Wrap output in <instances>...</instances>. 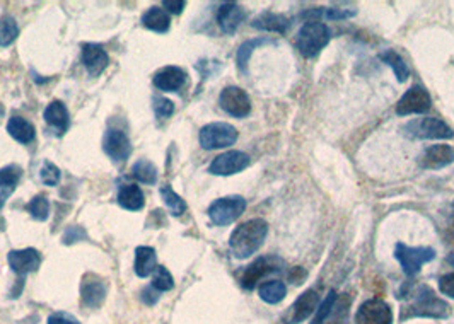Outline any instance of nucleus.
Segmentation results:
<instances>
[{
    "mask_svg": "<svg viewBox=\"0 0 454 324\" xmlns=\"http://www.w3.org/2000/svg\"><path fill=\"white\" fill-rule=\"evenodd\" d=\"M409 296V302L401 307V321H406L410 318L444 319L451 315V306L437 297L428 285H418Z\"/></svg>",
    "mask_w": 454,
    "mask_h": 324,
    "instance_id": "obj_1",
    "label": "nucleus"
},
{
    "mask_svg": "<svg viewBox=\"0 0 454 324\" xmlns=\"http://www.w3.org/2000/svg\"><path fill=\"white\" fill-rule=\"evenodd\" d=\"M266 234H269V224L263 219H252L237 225L229 239L232 256L237 259L249 258L260 249Z\"/></svg>",
    "mask_w": 454,
    "mask_h": 324,
    "instance_id": "obj_2",
    "label": "nucleus"
},
{
    "mask_svg": "<svg viewBox=\"0 0 454 324\" xmlns=\"http://www.w3.org/2000/svg\"><path fill=\"white\" fill-rule=\"evenodd\" d=\"M330 38H332V33H330V28L325 23H320V21H308V23L303 24V28L299 29L297 50L301 51L303 57L313 58L328 45Z\"/></svg>",
    "mask_w": 454,
    "mask_h": 324,
    "instance_id": "obj_3",
    "label": "nucleus"
},
{
    "mask_svg": "<svg viewBox=\"0 0 454 324\" xmlns=\"http://www.w3.org/2000/svg\"><path fill=\"white\" fill-rule=\"evenodd\" d=\"M237 130L232 125L224 122L209 123L200 130L198 140L205 151H215V148H226L236 144Z\"/></svg>",
    "mask_w": 454,
    "mask_h": 324,
    "instance_id": "obj_4",
    "label": "nucleus"
},
{
    "mask_svg": "<svg viewBox=\"0 0 454 324\" xmlns=\"http://www.w3.org/2000/svg\"><path fill=\"white\" fill-rule=\"evenodd\" d=\"M394 258L401 264L406 276H415L423 264L436 258V251L432 247H410L403 242H398L394 249Z\"/></svg>",
    "mask_w": 454,
    "mask_h": 324,
    "instance_id": "obj_5",
    "label": "nucleus"
},
{
    "mask_svg": "<svg viewBox=\"0 0 454 324\" xmlns=\"http://www.w3.org/2000/svg\"><path fill=\"white\" fill-rule=\"evenodd\" d=\"M246 210V200L239 195L224 196L209 207V217L215 225H229L236 222Z\"/></svg>",
    "mask_w": 454,
    "mask_h": 324,
    "instance_id": "obj_6",
    "label": "nucleus"
},
{
    "mask_svg": "<svg viewBox=\"0 0 454 324\" xmlns=\"http://www.w3.org/2000/svg\"><path fill=\"white\" fill-rule=\"evenodd\" d=\"M406 135L415 139H431V140H448L453 139L454 131L448 123L439 118H420L406 125Z\"/></svg>",
    "mask_w": 454,
    "mask_h": 324,
    "instance_id": "obj_7",
    "label": "nucleus"
},
{
    "mask_svg": "<svg viewBox=\"0 0 454 324\" xmlns=\"http://www.w3.org/2000/svg\"><path fill=\"white\" fill-rule=\"evenodd\" d=\"M283 270V261L277 256H261L246 268L241 276V285L246 290H253L265 276Z\"/></svg>",
    "mask_w": 454,
    "mask_h": 324,
    "instance_id": "obj_8",
    "label": "nucleus"
},
{
    "mask_svg": "<svg viewBox=\"0 0 454 324\" xmlns=\"http://www.w3.org/2000/svg\"><path fill=\"white\" fill-rule=\"evenodd\" d=\"M219 104L227 114L234 118H246L252 111V99H249L248 92L236 85H227L226 89H222L219 96Z\"/></svg>",
    "mask_w": 454,
    "mask_h": 324,
    "instance_id": "obj_9",
    "label": "nucleus"
},
{
    "mask_svg": "<svg viewBox=\"0 0 454 324\" xmlns=\"http://www.w3.org/2000/svg\"><path fill=\"white\" fill-rule=\"evenodd\" d=\"M355 324H393V310L383 298H369L360 304Z\"/></svg>",
    "mask_w": 454,
    "mask_h": 324,
    "instance_id": "obj_10",
    "label": "nucleus"
},
{
    "mask_svg": "<svg viewBox=\"0 0 454 324\" xmlns=\"http://www.w3.org/2000/svg\"><path fill=\"white\" fill-rule=\"evenodd\" d=\"M432 106V99L428 92L420 85H414L403 94V97L396 104L398 117H409V114L427 113Z\"/></svg>",
    "mask_w": 454,
    "mask_h": 324,
    "instance_id": "obj_11",
    "label": "nucleus"
},
{
    "mask_svg": "<svg viewBox=\"0 0 454 324\" xmlns=\"http://www.w3.org/2000/svg\"><path fill=\"white\" fill-rule=\"evenodd\" d=\"M249 166V156L241 151H229L220 153L210 162L209 173L215 176H231L244 171Z\"/></svg>",
    "mask_w": 454,
    "mask_h": 324,
    "instance_id": "obj_12",
    "label": "nucleus"
},
{
    "mask_svg": "<svg viewBox=\"0 0 454 324\" xmlns=\"http://www.w3.org/2000/svg\"><path fill=\"white\" fill-rule=\"evenodd\" d=\"M318 302H320V292L315 288H309L304 293H301L299 298L288 307L286 315L282 321L286 324H299L311 315L318 309Z\"/></svg>",
    "mask_w": 454,
    "mask_h": 324,
    "instance_id": "obj_13",
    "label": "nucleus"
},
{
    "mask_svg": "<svg viewBox=\"0 0 454 324\" xmlns=\"http://www.w3.org/2000/svg\"><path fill=\"white\" fill-rule=\"evenodd\" d=\"M103 151L113 162H125L131 156L129 135L120 128H109L103 140Z\"/></svg>",
    "mask_w": 454,
    "mask_h": 324,
    "instance_id": "obj_14",
    "label": "nucleus"
},
{
    "mask_svg": "<svg viewBox=\"0 0 454 324\" xmlns=\"http://www.w3.org/2000/svg\"><path fill=\"white\" fill-rule=\"evenodd\" d=\"M106 293L104 280L101 276L94 275V273H86L82 281H80V301L82 304L89 307V309H97V307L103 306Z\"/></svg>",
    "mask_w": 454,
    "mask_h": 324,
    "instance_id": "obj_15",
    "label": "nucleus"
},
{
    "mask_svg": "<svg viewBox=\"0 0 454 324\" xmlns=\"http://www.w3.org/2000/svg\"><path fill=\"white\" fill-rule=\"evenodd\" d=\"M7 263L11 270L19 275V279L36 271L41 264V253L35 247H26V249H14L7 254Z\"/></svg>",
    "mask_w": 454,
    "mask_h": 324,
    "instance_id": "obj_16",
    "label": "nucleus"
},
{
    "mask_svg": "<svg viewBox=\"0 0 454 324\" xmlns=\"http://www.w3.org/2000/svg\"><path fill=\"white\" fill-rule=\"evenodd\" d=\"M82 65L86 67L91 77H99L109 65V55L103 46L97 43H86L80 50Z\"/></svg>",
    "mask_w": 454,
    "mask_h": 324,
    "instance_id": "obj_17",
    "label": "nucleus"
},
{
    "mask_svg": "<svg viewBox=\"0 0 454 324\" xmlns=\"http://www.w3.org/2000/svg\"><path fill=\"white\" fill-rule=\"evenodd\" d=\"M186 72L181 67L168 65L158 70L152 77V82L159 91L164 92H176L186 84Z\"/></svg>",
    "mask_w": 454,
    "mask_h": 324,
    "instance_id": "obj_18",
    "label": "nucleus"
},
{
    "mask_svg": "<svg viewBox=\"0 0 454 324\" xmlns=\"http://www.w3.org/2000/svg\"><path fill=\"white\" fill-rule=\"evenodd\" d=\"M454 162V148L451 145H432L418 157V164L423 169H443Z\"/></svg>",
    "mask_w": 454,
    "mask_h": 324,
    "instance_id": "obj_19",
    "label": "nucleus"
},
{
    "mask_svg": "<svg viewBox=\"0 0 454 324\" xmlns=\"http://www.w3.org/2000/svg\"><path fill=\"white\" fill-rule=\"evenodd\" d=\"M244 17V9L236 2H224L217 9V24L224 34H234Z\"/></svg>",
    "mask_w": 454,
    "mask_h": 324,
    "instance_id": "obj_20",
    "label": "nucleus"
},
{
    "mask_svg": "<svg viewBox=\"0 0 454 324\" xmlns=\"http://www.w3.org/2000/svg\"><path fill=\"white\" fill-rule=\"evenodd\" d=\"M43 118L45 122L48 123V126L52 128V130H55V134H57L58 136H62L67 130H69L70 114H69V109H67V106L63 104L62 101L50 102V104L45 108Z\"/></svg>",
    "mask_w": 454,
    "mask_h": 324,
    "instance_id": "obj_21",
    "label": "nucleus"
},
{
    "mask_svg": "<svg viewBox=\"0 0 454 324\" xmlns=\"http://www.w3.org/2000/svg\"><path fill=\"white\" fill-rule=\"evenodd\" d=\"M158 268V254L156 249L151 246H139L135 247V263L134 270L135 275L140 279H147L148 275L156 271Z\"/></svg>",
    "mask_w": 454,
    "mask_h": 324,
    "instance_id": "obj_22",
    "label": "nucleus"
},
{
    "mask_svg": "<svg viewBox=\"0 0 454 324\" xmlns=\"http://www.w3.org/2000/svg\"><path fill=\"white\" fill-rule=\"evenodd\" d=\"M252 26L254 29H260V31H270V33H279L283 34L287 33L288 26H291V19L283 14H277V12H261L260 16H256L253 19Z\"/></svg>",
    "mask_w": 454,
    "mask_h": 324,
    "instance_id": "obj_23",
    "label": "nucleus"
},
{
    "mask_svg": "<svg viewBox=\"0 0 454 324\" xmlns=\"http://www.w3.org/2000/svg\"><path fill=\"white\" fill-rule=\"evenodd\" d=\"M142 26L148 31L164 34L171 28V17L163 7H151L142 14Z\"/></svg>",
    "mask_w": 454,
    "mask_h": 324,
    "instance_id": "obj_24",
    "label": "nucleus"
},
{
    "mask_svg": "<svg viewBox=\"0 0 454 324\" xmlns=\"http://www.w3.org/2000/svg\"><path fill=\"white\" fill-rule=\"evenodd\" d=\"M117 200L121 208H125V210H130V212L142 210L144 205H146V196H144V191L140 190L137 185L120 186Z\"/></svg>",
    "mask_w": 454,
    "mask_h": 324,
    "instance_id": "obj_25",
    "label": "nucleus"
},
{
    "mask_svg": "<svg viewBox=\"0 0 454 324\" xmlns=\"http://www.w3.org/2000/svg\"><path fill=\"white\" fill-rule=\"evenodd\" d=\"M7 134H9L16 142L19 144H31L36 139V130L26 118L23 117H12L7 122Z\"/></svg>",
    "mask_w": 454,
    "mask_h": 324,
    "instance_id": "obj_26",
    "label": "nucleus"
},
{
    "mask_svg": "<svg viewBox=\"0 0 454 324\" xmlns=\"http://www.w3.org/2000/svg\"><path fill=\"white\" fill-rule=\"evenodd\" d=\"M287 296V287L283 281L270 280L260 285V297L266 304H280Z\"/></svg>",
    "mask_w": 454,
    "mask_h": 324,
    "instance_id": "obj_27",
    "label": "nucleus"
},
{
    "mask_svg": "<svg viewBox=\"0 0 454 324\" xmlns=\"http://www.w3.org/2000/svg\"><path fill=\"white\" fill-rule=\"evenodd\" d=\"M131 176L144 185H156L158 183V168L147 159H139L131 166Z\"/></svg>",
    "mask_w": 454,
    "mask_h": 324,
    "instance_id": "obj_28",
    "label": "nucleus"
},
{
    "mask_svg": "<svg viewBox=\"0 0 454 324\" xmlns=\"http://www.w3.org/2000/svg\"><path fill=\"white\" fill-rule=\"evenodd\" d=\"M159 193H161V198L164 200V203H166V207L169 208V212H171V215L181 217L186 212V208H188V205H186L185 200L181 198L176 191H173L171 185L161 186Z\"/></svg>",
    "mask_w": 454,
    "mask_h": 324,
    "instance_id": "obj_29",
    "label": "nucleus"
},
{
    "mask_svg": "<svg viewBox=\"0 0 454 324\" xmlns=\"http://www.w3.org/2000/svg\"><path fill=\"white\" fill-rule=\"evenodd\" d=\"M266 43H271V40H269V38H253V40L244 41L243 45L239 46V50H237V53H236V63H237V67H239L241 72L248 70V62H249V58H252L253 51L256 50L258 46L266 45Z\"/></svg>",
    "mask_w": 454,
    "mask_h": 324,
    "instance_id": "obj_30",
    "label": "nucleus"
},
{
    "mask_svg": "<svg viewBox=\"0 0 454 324\" xmlns=\"http://www.w3.org/2000/svg\"><path fill=\"white\" fill-rule=\"evenodd\" d=\"M379 58L393 68V72H394V75H396L398 82H405V80L409 79V75H410L409 67H406V63L403 62V58L396 53V51L386 50V51H383V53L379 55Z\"/></svg>",
    "mask_w": 454,
    "mask_h": 324,
    "instance_id": "obj_31",
    "label": "nucleus"
},
{
    "mask_svg": "<svg viewBox=\"0 0 454 324\" xmlns=\"http://www.w3.org/2000/svg\"><path fill=\"white\" fill-rule=\"evenodd\" d=\"M352 304V297L349 293H343V296L335 302L332 313H330L326 324H347L349 321V307Z\"/></svg>",
    "mask_w": 454,
    "mask_h": 324,
    "instance_id": "obj_32",
    "label": "nucleus"
},
{
    "mask_svg": "<svg viewBox=\"0 0 454 324\" xmlns=\"http://www.w3.org/2000/svg\"><path fill=\"white\" fill-rule=\"evenodd\" d=\"M19 36V26L16 23V19L12 16H4L0 19V46L7 48L12 43L16 41V38Z\"/></svg>",
    "mask_w": 454,
    "mask_h": 324,
    "instance_id": "obj_33",
    "label": "nucleus"
},
{
    "mask_svg": "<svg viewBox=\"0 0 454 324\" xmlns=\"http://www.w3.org/2000/svg\"><path fill=\"white\" fill-rule=\"evenodd\" d=\"M152 288H156L158 292H168V290H173L175 288V279H173V275L169 273V270L166 266H163V264H158V268H156V271L152 273V284H151Z\"/></svg>",
    "mask_w": 454,
    "mask_h": 324,
    "instance_id": "obj_34",
    "label": "nucleus"
},
{
    "mask_svg": "<svg viewBox=\"0 0 454 324\" xmlns=\"http://www.w3.org/2000/svg\"><path fill=\"white\" fill-rule=\"evenodd\" d=\"M26 210L35 220L45 222L50 217V202L43 195H38L26 205Z\"/></svg>",
    "mask_w": 454,
    "mask_h": 324,
    "instance_id": "obj_35",
    "label": "nucleus"
},
{
    "mask_svg": "<svg viewBox=\"0 0 454 324\" xmlns=\"http://www.w3.org/2000/svg\"><path fill=\"white\" fill-rule=\"evenodd\" d=\"M62 173L58 166H55L52 161H45L40 169V179L45 186H57L60 183Z\"/></svg>",
    "mask_w": 454,
    "mask_h": 324,
    "instance_id": "obj_36",
    "label": "nucleus"
},
{
    "mask_svg": "<svg viewBox=\"0 0 454 324\" xmlns=\"http://www.w3.org/2000/svg\"><path fill=\"white\" fill-rule=\"evenodd\" d=\"M21 173L23 171H21L19 166H6V168L0 169V188L14 190L21 179Z\"/></svg>",
    "mask_w": 454,
    "mask_h": 324,
    "instance_id": "obj_37",
    "label": "nucleus"
},
{
    "mask_svg": "<svg viewBox=\"0 0 454 324\" xmlns=\"http://www.w3.org/2000/svg\"><path fill=\"white\" fill-rule=\"evenodd\" d=\"M152 109H154L156 117L164 119V118H169L173 117V113H175V102H173L171 99H168V97H163V96H154L152 97Z\"/></svg>",
    "mask_w": 454,
    "mask_h": 324,
    "instance_id": "obj_38",
    "label": "nucleus"
},
{
    "mask_svg": "<svg viewBox=\"0 0 454 324\" xmlns=\"http://www.w3.org/2000/svg\"><path fill=\"white\" fill-rule=\"evenodd\" d=\"M335 302H337V293H335V290H332V292H330L328 296L325 297V301L321 302L320 306H318V313H316L315 319H313L311 324H325L326 319H328L330 313H332Z\"/></svg>",
    "mask_w": 454,
    "mask_h": 324,
    "instance_id": "obj_39",
    "label": "nucleus"
},
{
    "mask_svg": "<svg viewBox=\"0 0 454 324\" xmlns=\"http://www.w3.org/2000/svg\"><path fill=\"white\" fill-rule=\"evenodd\" d=\"M82 239H87V232L84 230V227H79V225H70V227L65 229L63 232V244H74V242L82 241Z\"/></svg>",
    "mask_w": 454,
    "mask_h": 324,
    "instance_id": "obj_40",
    "label": "nucleus"
},
{
    "mask_svg": "<svg viewBox=\"0 0 454 324\" xmlns=\"http://www.w3.org/2000/svg\"><path fill=\"white\" fill-rule=\"evenodd\" d=\"M355 14H357V11H355V9L332 7V9H326L325 17L330 21H340V19H349V17H354Z\"/></svg>",
    "mask_w": 454,
    "mask_h": 324,
    "instance_id": "obj_41",
    "label": "nucleus"
},
{
    "mask_svg": "<svg viewBox=\"0 0 454 324\" xmlns=\"http://www.w3.org/2000/svg\"><path fill=\"white\" fill-rule=\"evenodd\" d=\"M439 290L444 296L454 298V273H445L439 279Z\"/></svg>",
    "mask_w": 454,
    "mask_h": 324,
    "instance_id": "obj_42",
    "label": "nucleus"
},
{
    "mask_svg": "<svg viewBox=\"0 0 454 324\" xmlns=\"http://www.w3.org/2000/svg\"><path fill=\"white\" fill-rule=\"evenodd\" d=\"M48 324H80L79 319L75 315H72L69 313H53L48 318Z\"/></svg>",
    "mask_w": 454,
    "mask_h": 324,
    "instance_id": "obj_43",
    "label": "nucleus"
},
{
    "mask_svg": "<svg viewBox=\"0 0 454 324\" xmlns=\"http://www.w3.org/2000/svg\"><path fill=\"white\" fill-rule=\"evenodd\" d=\"M185 7H186L185 0H164L163 2L164 11H168L169 14H175V16H180L181 12L185 11Z\"/></svg>",
    "mask_w": 454,
    "mask_h": 324,
    "instance_id": "obj_44",
    "label": "nucleus"
},
{
    "mask_svg": "<svg viewBox=\"0 0 454 324\" xmlns=\"http://www.w3.org/2000/svg\"><path fill=\"white\" fill-rule=\"evenodd\" d=\"M159 293L161 292H158V290L156 288H152V287H146L142 290V301H144V304H147V306H154L156 302L159 301Z\"/></svg>",
    "mask_w": 454,
    "mask_h": 324,
    "instance_id": "obj_45",
    "label": "nucleus"
},
{
    "mask_svg": "<svg viewBox=\"0 0 454 324\" xmlns=\"http://www.w3.org/2000/svg\"><path fill=\"white\" fill-rule=\"evenodd\" d=\"M448 263H449V264H451V266H454V253L448 256Z\"/></svg>",
    "mask_w": 454,
    "mask_h": 324,
    "instance_id": "obj_46",
    "label": "nucleus"
},
{
    "mask_svg": "<svg viewBox=\"0 0 454 324\" xmlns=\"http://www.w3.org/2000/svg\"><path fill=\"white\" fill-rule=\"evenodd\" d=\"M453 225H454V205H453Z\"/></svg>",
    "mask_w": 454,
    "mask_h": 324,
    "instance_id": "obj_47",
    "label": "nucleus"
}]
</instances>
